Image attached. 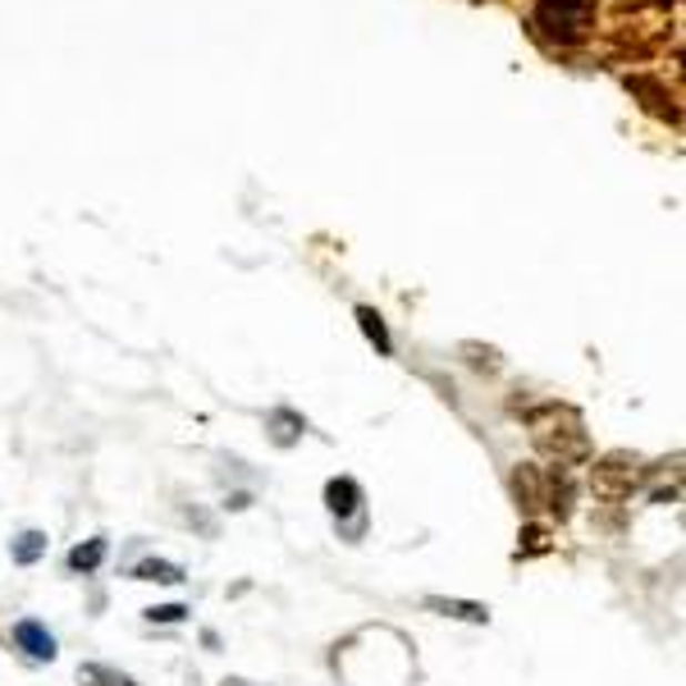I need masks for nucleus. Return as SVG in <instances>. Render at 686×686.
<instances>
[{
  "mask_svg": "<svg viewBox=\"0 0 686 686\" xmlns=\"http://www.w3.org/2000/svg\"><path fill=\"white\" fill-rule=\"evenodd\" d=\"M526 431L531 444H536L554 467H577L591 463V431H586V416L567 403H541L526 412Z\"/></svg>",
  "mask_w": 686,
  "mask_h": 686,
  "instance_id": "f257e3e1",
  "label": "nucleus"
},
{
  "mask_svg": "<svg viewBox=\"0 0 686 686\" xmlns=\"http://www.w3.org/2000/svg\"><path fill=\"white\" fill-rule=\"evenodd\" d=\"M595 6L599 0H536L531 23L554 47H582L595 32Z\"/></svg>",
  "mask_w": 686,
  "mask_h": 686,
  "instance_id": "f03ea898",
  "label": "nucleus"
},
{
  "mask_svg": "<svg viewBox=\"0 0 686 686\" xmlns=\"http://www.w3.org/2000/svg\"><path fill=\"white\" fill-rule=\"evenodd\" d=\"M640 485H645V463H640V453H632V448H608L604 457H595V467H591V490L599 494V500H608V504L632 500Z\"/></svg>",
  "mask_w": 686,
  "mask_h": 686,
  "instance_id": "7ed1b4c3",
  "label": "nucleus"
},
{
  "mask_svg": "<svg viewBox=\"0 0 686 686\" xmlns=\"http://www.w3.org/2000/svg\"><path fill=\"white\" fill-rule=\"evenodd\" d=\"M508 490L522 513H541L545 508V467L536 463H517L513 476H508Z\"/></svg>",
  "mask_w": 686,
  "mask_h": 686,
  "instance_id": "20e7f679",
  "label": "nucleus"
},
{
  "mask_svg": "<svg viewBox=\"0 0 686 686\" xmlns=\"http://www.w3.org/2000/svg\"><path fill=\"white\" fill-rule=\"evenodd\" d=\"M265 435H271V444H280V448H293L302 435H307V422L289 407H275L271 416H265Z\"/></svg>",
  "mask_w": 686,
  "mask_h": 686,
  "instance_id": "39448f33",
  "label": "nucleus"
},
{
  "mask_svg": "<svg viewBox=\"0 0 686 686\" xmlns=\"http://www.w3.org/2000/svg\"><path fill=\"white\" fill-rule=\"evenodd\" d=\"M357 504H362V490H357V481H353V476H334V481L325 485V508H330L334 517H349V513H357Z\"/></svg>",
  "mask_w": 686,
  "mask_h": 686,
  "instance_id": "423d86ee",
  "label": "nucleus"
},
{
  "mask_svg": "<svg viewBox=\"0 0 686 686\" xmlns=\"http://www.w3.org/2000/svg\"><path fill=\"white\" fill-rule=\"evenodd\" d=\"M14 640H19V650H28L32 659H56V636L42 627V623H19L14 627Z\"/></svg>",
  "mask_w": 686,
  "mask_h": 686,
  "instance_id": "0eeeda50",
  "label": "nucleus"
},
{
  "mask_svg": "<svg viewBox=\"0 0 686 686\" xmlns=\"http://www.w3.org/2000/svg\"><path fill=\"white\" fill-rule=\"evenodd\" d=\"M627 88H632L636 97H645V110H655L659 120H673V124H677V105L668 101V92H664L655 79H645V73H636V79H627Z\"/></svg>",
  "mask_w": 686,
  "mask_h": 686,
  "instance_id": "6e6552de",
  "label": "nucleus"
},
{
  "mask_svg": "<svg viewBox=\"0 0 686 686\" xmlns=\"http://www.w3.org/2000/svg\"><path fill=\"white\" fill-rule=\"evenodd\" d=\"M426 608H435V614H444V618H463V623H490V608H485V604H472V599H444V595H431Z\"/></svg>",
  "mask_w": 686,
  "mask_h": 686,
  "instance_id": "1a4fd4ad",
  "label": "nucleus"
},
{
  "mask_svg": "<svg viewBox=\"0 0 686 686\" xmlns=\"http://www.w3.org/2000/svg\"><path fill=\"white\" fill-rule=\"evenodd\" d=\"M357 325H362V334L375 343V353H380V357H390V353H394V339H390V330H385V321H380L375 307H357Z\"/></svg>",
  "mask_w": 686,
  "mask_h": 686,
  "instance_id": "9d476101",
  "label": "nucleus"
},
{
  "mask_svg": "<svg viewBox=\"0 0 686 686\" xmlns=\"http://www.w3.org/2000/svg\"><path fill=\"white\" fill-rule=\"evenodd\" d=\"M138 582H161V586H179L183 582V567L179 563H165V558H147V563H138V572H133Z\"/></svg>",
  "mask_w": 686,
  "mask_h": 686,
  "instance_id": "9b49d317",
  "label": "nucleus"
},
{
  "mask_svg": "<svg viewBox=\"0 0 686 686\" xmlns=\"http://www.w3.org/2000/svg\"><path fill=\"white\" fill-rule=\"evenodd\" d=\"M457 353L467 357V366H472V371H485V375H494V371L504 366L500 349H490V343H463V349H457Z\"/></svg>",
  "mask_w": 686,
  "mask_h": 686,
  "instance_id": "f8f14e48",
  "label": "nucleus"
},
{
  "mask_svg": "<svg viewBox=\"0 0 686 686\" xmlns=\"http://www.w3.org/2000/svg\"><path fill=\"white\" fill-rule=\"evenodd\" d=\"M79 682H83V686H138L129 673L105 668V664H83V668H79Z\"/></svg>",
  "mask_w": 686,
  "mask_h": 686,
  "instance_id": "ddd939ff",
  "label": "nucleus"
},
{
  "mask_svg": "<svg viewBox=\"0 0 686 686\" xmlns=\"http://www.w3.org/2000/svg\"><path fill=\"white\" fill-rule=\"evenodd\" d=\"M47 554V531H23V536L14 541V563H37V558H42Z\"/></svg>",
  "mask_w": 686,
  "mask_h": 686,
  "instance_id": "4468645a",
  "label": "nucleus"
},
{
  "mask_svg": "<svg viewBox=\"0 0 686 686\" xmlns=\"http://www.w3.org/2000/svg\"><path fill=\"white\" fill-rule=\"evenodd\" d=\"M101 558H105V541H88L69 554V572H97Z\"/></svg>",
  "mask_w": 686,
  "mask_h": 686,
  "instance_id": "2eb2a0df",
  "label": "nucleus"
},
{
  "mask_svg": "<svg viewBox=\"0 0 686 686\" xmlns=\"http://www.w3.org/2000/svg\"><path fill=\"white\" fill-rule=\"evenodd\" d=\"M183 614H188L183 604H161V608H147V618H151V623H179Z\"/></svg>",
  "mask_w": 686,
  "mask_h": 686,
  "instance_id": "dca6fc26",
  "label": "nucleus"
},
{
  "mask_svg": "<svg viewBox=\"0 0 686 686\" xmlns=\"http://www.w3.org/2000/svg\"><path fill=\"white\" fill-rule=\"evenodd\" d=\"M522 541H526V545H522L526 554H541V549H549V536H545L541 526H526V536H522Z\"/></svg>",
  "mask_w": 686,
  "mask_h": 686,
  "instance_id": "f3484780",
  "label": "nucleus"
}]
</instances>
